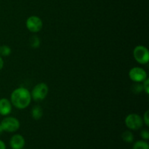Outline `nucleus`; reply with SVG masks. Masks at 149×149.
<instances>
[{"mask_svg":"<svg viewBox=\"0 0 149 149\" xmlns=\"http://www.w3.org/2000/svg\"><path fill=\"white\" fill-rule=\"evenodd\" d=\"M141 136L144 141H148L149 139V132L147 130H143L141 132Z\"/></svg>","mask_w":149,"mask_h":149,"instance_id":"obj_17","label":"nucleus"},{"mask_svg":"<svg viewBox=\"0 0 149 149\" xmlns=\"http://www.w3.org/2000/svg\"><path fill=\"white\" fill-rule=\"evenodd\" d=\"M143 91L146 93L147 95L149 94V79L147 78L146 79L143 81Z\"/></svg>","mask_w":149,"mask_h":149,"instance_id":"obj_16","label":"nucleus"},{"mask_svg":"<svg viewBox=\"0 0 149 149\" xmlns=\"http://www.w3.org/2000/svg\"><path fill=\"white\" fill-rule=\"evenodd\" d=\"M122 138L125 142L130 143L133 142L134 135L132 132H130V131L129 130H127L125 131V132L122 134Z\"/></svg>","mask_w":149,"mask_h":149,"instance_id":"obj_11","label":"nucleus"},{"mask_svg":"<svg viewBox=\"0 0 149 149\" xmlns=\"http://www.w3.org/2000/svg\"><path fill=\"white\" fill-rule=\"evenodd\" d=\"M0 149H6L5 143L1 140H0Z\"/></svg>","mask_w":149,"mask_h":149,"instance_id":"obj_20","label":"nucleus"},{"mask_svg":"<svg viewBox=\"0 0 149 149\" xmlns=\"http://www.w3.org/2000/svg\"><path fill=\"white\" fill-rule=\"evenodd\" d=\"M129 77L132 81L141 83L148 78L147 73L145 70L141 67H133L129 71Z\"/></svg>","mask_w":149,"mask_h":149,"instance_id":"obj_7","label":"nucleus"},{"mask_svg":"<svg viewBox=\"0 0 149 149\" xmlns=\"http://www.w3.org/2000/svg\"><path fill=\"white\" fill-rule=\"evenodd\" d=\"M133 57L138 63L142 65L147 64L149 61L148 49L143 45H138L133 49Z\"/></svg>","mask_w":149,"mask_h":149,"instance_id":"obj_4","label":"nucleus"},{"mask_svg":"<svg viewBox=\"0 0 149 149\" xmlns=\"http://www.w3.org/2000/svg\"><path fill=\"white\" fill-rule=\"evenodd\" d=\"M13 109V105L10 100L7 98L0 99V115L7 116L10 114Z\"/></svg>","mask_w":149,"mask_h":149,"instance_id":"obj_9","label":"nucleus"},{"mask_svg":"<svg viewBox=\"0 0 149 149\" xmlns=\"http://www.w3.org/2000/svg\"><path fill=\"white\" fill-rule=\"evenodd\" d=\"M3 67H4V61H3L2 57L0 55V71L2 69Z\"/></svg>","mask_w":149,"mask_h":149,"instance_id":"obj_19","label":"nucleus"},{"mask_svg":"<svg viewBox=\"0 0 149 149\" xmlns=\"http://www.w3.org/2000/svg\"><path fill=\"white\" fill-rule=\"evenodd\" d=\"M3 132H4V130H3L2 127H1V124H0V135L3 133Z\"/></svg>","mask_w":149,"mask_h":149,"instance_id":"obj_21","label":"nucleus"},{"mask_svg":"<svg viewBox=\"0 0 149 149\" xmlns=\"http://www.w3.org/2000/svg\"><path fill=\"white\" fill-rule=\"evenodd\" d=\"M29 43L31 47L38 48L40 46V39L37 36H33L31 37Z\"/></svg>","mask_w":149,"mask_h":149,"instance_id":"obj_15","label":"nucleus"},{"mask_svg":"<svg viewBox=\"0 0 149 149\" xmlns=\"http://www.w3.org/2000/svg\"><path fill=\"white\" fill-rule=\"evenodd\" d=\"M31 99V95L29 90L20 87L12 92L10 102L17 109H24L30 105Z\"/></svg>","mask_w":149,"mask_h":149,"instance_id":"obj_1","label":"nucleus"},{"mask_svg":"<svg viewBox=\"0 0 149 149\" xmlns=\"http://www.w3.org/2000/svg\"><path fill=\"white\" fill-rule=\"evenodd\" d=\"M31 116L33 119H35V120H39L43 116V110H42V108L40 106H33L31 111Z\"/></svg>","mask_w":149,"mask_h":149,"instance_id":"obj_10","label":"nucleus"},{"mask_svg":"<svg viewBox=\"0 0 149 149\" xmlns=\"http://www.w3.org/2000/svg\"><path fill=\"white\" fill-rule=\"evenodd\" d=\"M143 121V123H145V125H146L147 127L149 126V111L148 110H147L144 113Z\"/></svg>","mask_w":149,"mask_h":149,"instance_id":"obj_18","label":"nucleus"},{"mask_svg":"<svg viewBox=\"0 0 149 149\" xmlns=\"http://www.w3.org/2000/svg\"><path fill=\"white\" fill-rule=\"evenodd\" d=\"M0 124L4 130V132H16L18 130L20 126L18 119L13 116H7L2 119Z\"/></svg>","mask_w":149,"mask_h":149,"instance_id":"obj_5","label":"nucleus"},{"mask_svg":"<svg viewBox=\"0 0 149 149\" xmlns=\"http://www.w3.org/2000/svg\"><path fill=\"white\" fill-rule=\"evenodd\" d=\"M125 125L131 130H138L143 125V118L138 113H130L126 116L125 120Z\"/></svg>","mask_w":149,"mask_h":149,"instance_id":"obj_3","label":"nucleus"},{"mask_svg":"<svg viewBox=\"0 0 149 149\" xmlns=\"http://www.w3.org/2000/svg\"><path fill=\"white\" fill-rule=\"evenodd\" d=\"M26 26L29 31L32 32V33H37L42 29L43 22H42V19L38 16L32 15L26 20Z\"/></svg>","mask_w":149,"mask_h":149,"instance_id":"obj_6","label":"nucleus"},{"mask_svg":"<svg viewBox=\"0 0 149 149\" xmlns=\"http://www.w3.org/2000/svg\"><path fill=\"white\" fill-rule=\"evenodd\" d=\"M132 149H149V145L146 141H138L134 143Z\"/></svg>","mask_w":149,"mask_h":149,"instance_id":"obj_12","label":"nucleus"},{"mask_svg":"<svg viewBox=\"0 0 149 149\" xmlns=\"http://www.w3.org/2000/svg\"><path fill=\"white\" fill-rule=\"evenodd\" d=\"M131 90L134 94H140L143 91V88L141 83L135 82V84H132V87H131Z\"/></svg>","mask_w":149,"mask_h":149,"instance_id":"obj_14","label":"nucleus"},{"mask_svg":"<svg viewBox=\"0 0 149 149\" xmlns=\"http://www.w3.org/2000/svg\"><path fill=\"white\" fill-rule=\"evenodd\" d=\"M49 92V87L45 83L41 82L36 84L32 90L31 98L35 101H42L46 98Z\"/></svg>","mask_w":149,"mask_h":149,"instance_id":"obj_2","label":"nucleus"},{"mask_svg":"<svg viewBox=\"0 0 149 149\" xmlns=\"http://www.w3.org/2000/svg\"><path fill=\"white\" fill-rule=\"evenodd\" d=\"M12 49L7 45H1L0 46V55L1 57H7L11 54Z\"/></svg>","mask_w":149,"mask_h":149,"instance_id":"obj_13","label":"nucleus"},{"mask_svg":"<svg viewBox=\"0 0 149 149\" xmlns=\"http://www.w3.org/2000/svg\"><path fill=\"white\" fill-rule=\"evenodd\" d=\"M10 146L12 149H23L25 146V139L21 135L15 134L10 141Z\"/></svg>","mask_w":149,"mask_h":149,"instance_id":"obj_8","label":"nucleus"}]
</instances>
